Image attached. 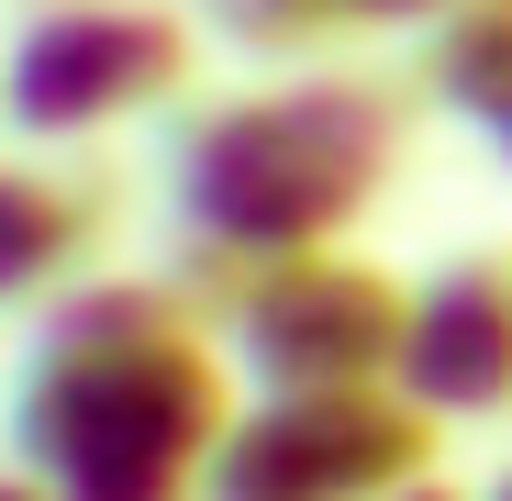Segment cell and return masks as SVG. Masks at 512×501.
Listing matches in <instances>:
<instances>
[{
	"mask_svg": "<svg viewBox=\"0 0 512 501\" xmlns=\"http://www.w3.org/2000/svg\"><path fill=\"white\" fill-rule=\"evenodd\" d=\"M423 446L435 424L412 401H368V390L268 401L223 435L212 501H401L423 479Z\"/></svg>",
	"mask_w": 512,
	"mask_h": 501,
	"instance_id": "cell-4",
	"label": "cell"
},
{
	"mask_svg": "<svg viewBox=\"0 0 512 501\" xmlns=\"http://www.w3.org/2000/svg\"><path fill=\"white\" fill-rule=\"evenodd\" d=\"M401 390L412 412H468V424L512 412V268L501 257H457L412 290Z\"/></svg>",
	"mask_w": 512,
	"mask_h": 501,
	"instance_id": "cell-6",
	"label": "cell"
},
{
	"mask_svg": "<svg viewBox=\"0 0 512 501\" xmlns=\"http://www.w3.org/2000/svg\"><path fill=\"white\" fill-rule=\"evenodd\" d=\"M490 501H512V479H501V490H490Z\"/></svg>",
	"mask_w": 512,
	"mask_h": 501,
	"instance_id": "cell-12",
	"label": "cell"
},
{
	"mask_svg": "<svg viewBox=\"0 0 512 501\" xmlns=\"http://www.w3.org/2000/svg\"><path fill=\"white\" fill-rule=\"evenodd\" d=\"M401 334H412V290H390V279L357 268V257H290L268 290L234 312L245 368L279 379V401L401 379Z\"/></svg>",
	"mask_w": 512,
	"mask_h": 501,
	"instance_id": "cell-5",
	"label": "cell"
},
{
	"mask_svg": "<svg viewBox=\"0 0 512 501\" xmlns=\"http://www.w3.org/2000/svg\"><path fill=\"white\" fill-rule=\"evenodd\" d=\"M78 245H90V190L56 167H0V312L67 279Z\"/></svg>",
	"mask_w": 512,
	"mask_h": 501,
	"instance_id": "cell-7",
	"label": "cell"
},
{
	"mask_svg": "<svg viewBox=\"0 0 512 501\" xmlns=\"http://www.w3.org/2000/svg\"><path fill=\"white\" fill-rule=\"evenodd\" d=\"M190 67H201V23L167 0H45L0 56V123L34 145H67L179 101Z\"/></svg>",
	"mask_w": 512,
	"mask_h": 501,
	"instance_id": "cell-3",
	"label": "cell"
},
{
	"mask_svg": "<svg viewBox=\"0 0 512 501\" xmlns=\"http://www.w3.org/2000/svg\"><path fill=\"white\" fill-rule=\"evenodd\" d=\"M201 23L245 56H312L323 34H346V0H201Z\"/></svg>",
	"mask_w": 512,
	"mask_h": 501,
	"instance_id": "cell-8",
	"label": "cell"
},
{
	"mask_svg": "<svg viewBox=\"0 0 512 501\" xmlns=\"http://www.w3.org/2000/svg\"><path fill=\"white\" fill-rule=\"evenodd\" d=\"M401 501H457V490H423V479H412V490H401Z\"/></svg>",
	"mask_w": 512,
	"mask_h": 501,
	"instance_id": "cell-11",
	"label": "cell"
},
{
	"mask_svg": "<svg viewBox=\"0 0 512 501\" xmlns=\"http://www.w3.org/2000/svg\"><path fill=\"white\" fill-rule=\"evenodd\" d=\"M457 12H468V0H346V23H423V34L457 23Z\"/></svg>",
	"mask_w": 512,
	"mask_h": 501,
	"instance_id": "cell-9",
	"label": "cell"
},
{
	"mask_svg": "<svg viewBox=\"0 0 512 501\" xmlns=\"http://www.w3.org/2000/svg\"><path fill=\"white\" fill-rule=\"evenodd\" d=\"M12 424L56 501H179L190 479H212L234 412H223V368L201 357L190 301L123 279L34 334Z\"/></svg>",
	"mask_w": 512,
	"mask_h": 501,
	"instance_id": "cell-1",
	"label": "cell"
},
{
	"mask_svg": "<svg viewBox=\"0 0 512 501\" xmlns=\"http://www.w3.org/2000/svg\"><path fill=\"white\" fill-rule=\"evenodd\" d=\"M390 156H401V101L379 78H279V90H234L190 112L167 190L201 245L290 268L323 257L390 190Z\"/></svg>",
	"mask_w": 512,
	"mask_h": 501,
	"instance_id": "cell-2",
	"label": "cell"
},
{
	"mask_svg": "<svg viewBox=\"0 0 512 501\" xmlns=\"http://www.w3.org/2000/svg\"><path fill=\"white\" fill-rule=\"evenodd\" d=\"M0 501H56V490L45 479H0Z\"/></svg>",
	"mask_w": 512,
	"mask_h": 501,
	"instance_id": "cell-10",
	"label": "cell"
}]
</instances>
